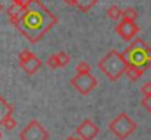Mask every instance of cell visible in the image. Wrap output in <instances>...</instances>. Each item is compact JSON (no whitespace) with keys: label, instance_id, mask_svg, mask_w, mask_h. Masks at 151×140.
<instances>
[{"label":"cell","instance_id":"8fae6325","mask_svg":"<svg viewBox=\"0 0 151 140\" xmlns=\"http://www.w3.org/2000/svg\"><path fill=\"white\" fill-rule=\"evenodd\" d=\"M145 73V69H141L138 66H134V64H126L125 67V75L131 79V80H138L139 77H142V75Z\"/></svg>","mask_w":151,"mask_h":140},{"label":"cell","instance_id":"ba28073f","mask_svg":"<svg viewBox=\"0 0 151 140\" xmlns=\"http://www.w3.org/2000/svg\"><path fill=\"white\" fill-rule=\"evenodd\" d=\"M114 31L116 34L125 40V41H132L138 34H139V26L137 25L135 21H126V19H122L116 26H114Z\"/></svg>","mask_w":151,"mask_h":140},{"label":"cell","instance_id":"ac0fdd59","mask_svg":"<svg viewBox=\"0 0 151 140\" xmlns=\"http://www.w3.org/2000/svg\"><path fill=\"white\" fill-rule=\"evenodd\" d=\"M47 66L50 67V69H59V63H57V57H56V54H53L50 55L49 58H47Z\"/></svg>","mask_w":151,"mask_h":140},{"label":"cell","instance_id":"5bb4252c","mask_svg":"<svg viewBox=\"0 0 151 140\" xmlns=\"http://www.w3.org/2000/svg\"><path fill=\"white\" fill-rule=\"evenodd\" d=\"M137 18H138L137 9H134V7H126L125 10H122V19H126V21H137Z\"/></svg>","mask_w":151,"mask_h":140},{"label":"cell","instance_id":"30bf717a","mask_svg":"<svg viewBox=\"0 0 151 140\" xmlns=\"http://www.w3.org/2000/svg\"><path fill=\"white\" fill-rule=\"evenodd\" d=\"M65 1V4H68V6H72V7H76V9H79L82 13H87V12H90L100 0H63Z\"/></svg>","mask_w":151,"mask_h":140},{"label":"cell","instance_id":"52a82bcc","mask_svg":"<svg viewBox=\"0 0 151 140\" xmlns=\"http://www.w3.org/2000/svg\"><path fill=\"white\" fill-rule=\"evenodd\" d=\"M70 83L81 95H88L91 91H94L97 88L99 80L91 73L90 75H75L70 79Z\"/></svg>","mask_w":151,"mask_h":140},{"label":"cell","instance_id":"8992f818","mask_svg":"<svg viewBox=\"0 0 151 140\" xmlns=\"http://www.w3.org/2000/svg\"><path fill=\"white\" fill-rule=\"evenodd\" d=\"M19 67L27 73V75H34V73H37L40 69H41V66H43V61L32 53V51H29V50H24V51H21V54H19Z\"/></svg>","mask_w":151,"mask_h":140},{"label":"cell","instance_id":"3957f363","mask_svg":"<svg viewBox=\"0 0 151 140\" xmlns=\"http://www.w3.org/2000/svg\"><path fill=\"white\" fill-rule=\"evenodd\" d=\"M122 54L129 64L138 66L145 70L151 66V47L139 37H135L132 43L122 51Z\"/></svg>","mask_w":151,"mask_h":140},{"label":"cell","instance_id":"ffe728a7","mask_svg":"<svg viewBox=\"0 0 151 140\" xmlns=\"http://www.w3.org/2000/svg\"><path fill=\"white\" fill-rule=\"evenodd\" d=\"M66 140H82V139H81V137H73V136H72V137H68Z\"/></svg>","mask_w":151,"mask_h":140},{"label":"cell","instance_id":"7402d4cb","mask_svg":"<svg viewBox=\"0 0 151 140\" xmlns=\"http://www.w3.org/2000/svg\"><path fill=\"white\" fill-rule=\"evenodd\" d=\"M0 139H1V131H0Z\"/></svg>","mask_w":151,"mask_h":140},{"label":"cell","instance_id":"7a4b0ae2","mask_svg":"<svg viewBox=\"0 0 151 140\" xmlns=\"http://www.w3.org/2000/svg\"><path fill=\"white\" fill-rule=\"evenodd\" d=\"M128 61L122 53H119L116 48L110 50L101 60H99V69L107 76L109 80L116 82L125 75V67Z\"/></svg>","mask_w":151,"mask_h":140},{"label":"cell","instance_id":"2e32d148","mask_svg":"<svg viewBox=\"0 0 151 140\" xmlns=\"http://www.w3.org/2000/svg\"><path fill=\"white\" fill-rule=\"evenodd\" d=\"M91 73V66L87 61H79L76 64V75H90Z\"/></svg>","mask_w":151,"mask_h":140},{"label":"cell","instance_id":"277c9868","mask_svg":"<svg viewBox=\"0 0 151 140\" xmlns=\"http://www.w3.org/2000/svg\"><path fill=\"white\" fill-rule=\"evenodd\" d=\"M137 123L126 114L120 112L117 114L110 123H109V130L117 137L119 140H126L129 136H132L137 130Z\"/></svg>","mask_w":151,"mask_h":140},{"label":"cell","instance_id":"d6986e66","mask_svg":"<svg viewBox=\"0 0 151 140\" xmlns=\"http://www.w3.org/2000/svg\"><path fill=\"white\" fill-rule=\"evenodd\" d=\"M141 93L142 95H151V82H147L141 86Z\"/></svg>","mask_w":151,"mask_h":140},{"label":"cell","instance_id":"603a6c76","mask_svg":"<svg viewBox=\"0 0 151 140\" xmlns=\"http://www.w3.org/2000/svg\"><path fill=\"white\" fill-rule=\"evenodd\" d=\"M0 108H1V107H0Z\"/></svg>","mask_w":151,"mask_h":140},{"label":"cell","instance_id":"4fadbf2b","mask_svg":"<svg viewBox=\"0 0 151 140\" xmlns=\"http://www.w3.org/2000/svg\"><path fill=\"white\" fill-rule=\"evenodd\" d=\"M107 16L111 19V21H119V19H122V9L119 7V6H116V4H111L109 9H107Z\"/></svg>","mask_w":151,"mask_h":140},{"label":"cell","instance_id":"6da1fadb","mask_svg":"<svg viewBox=\"0 0 151 140\" xmlns=\"http://www.w3.org/2000/svg\"><path fill=\"white\" fill-rule=\"evenodd\" d=\"M59 19L40 1L32 0L27 7H22L19 16L10 23L32 44H37L43 37L57 25Z\"/></svg>","mask_w":151,"mask_h":140},{"label":"cell","instance_id":"44dd1931","mask_svg":"<svg viewBox=\"0 0 151 140\" xmlns=\"http://www.w3.org/2000/svg\"><path fill=\"white\" fill-rule=\"evenodd\" d=\"M1 10H3V6H1V3H0V12H1Z\"/></svg>","mask_w":151,"mask_h":140},{"label":"cell","instance_id":"9a60e30c","mask_svg":"<svg viewBox=\"0 0 151 140\" xmlns=\"http://www.w3.org/2000/svg\"><path fill=\"white\" fill-rule=\"evenodd\" d=\"M56 57H57L59 69H60V67H66V66L69 64V61H70V55H69L68 53H65V51L57 53V54H56Z\"/></svg>","mask_w":151,"mask_h":140},{"label":"cell","instance_id":"7c38bea8","mask_svg":"<svg viewBox=\"0 0 151 140\" xmlns=\"http://www.w3.org/2000/svg\"><path fill=\"white\" fill-rule=\"evenodd\" d=\"M0 126H3L6 130H13V129L18 126V123H16V120L13 118V115H12V114H7V115H4V117L1 118Z\"/></svg>","mask_w":151,"mask_h":140},{"label":"cell","instance_id":"e0dca14e","mask_svg":"<svg viewBox=\"0 0 151 140\" xmlns=\"http://www.w3.org/2000/svg\"><path fill=\"white\" fill-rule=\"evenodd\" d=\"M141 105L145 108V111L151 112V95H144V98L141 101Z\"/></svg>","mask_w":151,"mask_h":140},{"label":"cell","instance_id":"5b68a950","mask_svg":"<svg viewBox=\"0 0 151 140\" xmlns=\"http://www.w3.org/2000/svg\"><path fill=\"white\" fill-rule=\"evenodd\" d=\"M49 137L50 134L47 129L41 126L38 120H31L19 133L21 140H49Z\"/></svg>","mask_w":151,"mask_h":140},{"label":"cell","instance_id":"9c48e42d","mask_svg":"<svg viewBox=\"0 0 151 140\" xmlns=\"http://www.w3.org/2000/svg\"><path fill=\"white\" fill-rule=\"evenodd\" d=\"M100 133V129L99 126L91 121L90 118H85L76 129V134L78 137H81L82 140H94Z\"/></svg>","mask_w":151,"mask_h":140}]
</instances>
